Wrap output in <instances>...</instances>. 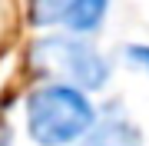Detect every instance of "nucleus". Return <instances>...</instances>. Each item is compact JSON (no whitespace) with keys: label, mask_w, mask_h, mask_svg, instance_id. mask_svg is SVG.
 I'll return each instance as SVG.
<instances>
[{"label":"nucleus","mask_w":149,"mask_h":146,"mask_svg":"<svg viewBox=\"0 0 149 146\" xmlns=\"http://www.w3.org/2000/svg\"><path fill=\"white\" fill-rule=\"evenodd\" d=\"M33 66L40 73L53 76V83H66L83 93L106 87L113 66L106 53L93 43L90 37H76V33H50L33 43Z\"/></svg>","instance_id":"nucleus-2"},{"label":"nucleus","mask_w":149,"mask_h":146,"mask_svg":"<svg viewBox=\"0 0 149 146\" xmlns=\"http://www.w3.org/2000/svg\"><path fill=\"white\" fill-rule=\"evenodd\" d=\"M123 57H126V63L133 66V70L149 76V43H129L123 50Z\"/></svg>","instance_id":"nucleus-5"},{"label":"nucleus","mask_w":149,"mask_h":146,"mask_svg":"<svg viewBox=\"0 0 149 146\" xmlns=\"http://www.w3.org/2000/svg\"><path fill=\"white\" fill-rule=\"evenodd\" d=\"M0 146H7V140H0Z\"/></svg>","instance_id":"nucleus-6"},{"label":"nucleus","mask_w":149,"mask_h":146,"mask_svg":"<svg viewBox=\"0 0 149 146\" xmlns=\"http://www.w3.org/2000/svg\"><path fill=\"white\" fill-rule=\"evenodd\" d=\"M113 0H33L30 20L37 27H63V33L90 37L106 23Z\"/></svg>","instance_id":"nucleus-3"},{"label":"nucleus","mask_w":149,"mask_h":146,"mask_svg":"<svg viewBox=\"0 0 149 146\" xmlns=\"http://www.w3.org/2000/svg\"><path fill=\"white\" fill-rule=\"evenodd\" d=\"M76 146H143V133L123 110H109Z\"/></svg>","instance_id":"nucleus-4"},{"label":"nucleus","mask_w":149,"mask_h":146,"mask_svg":"<svg viewBox=\"0 0 149 146\" xmlns=\"http://www.w3.org/2000/svg\"><path fill=\"white\" fill-rule=\"evenodd\" d=\"M0 7H3V0H0Z\"/></svg>","instance_id":"nucleus-7"},{"label":"nucleus","mask_w":149,"mask_h":146,"mask_svg":"<svg viewBox=\"0 0 149 146\" xmlns=\"http://www.w3.org/2000/svg\"><path fill=\"white\" fill-rule=\"evenodd\" d=\"M100 110L83 90L47 83L27 96V136L37 146H73L96 126Z\"/></svg>","instance_id":"nucleus-1"}]
</instances>
